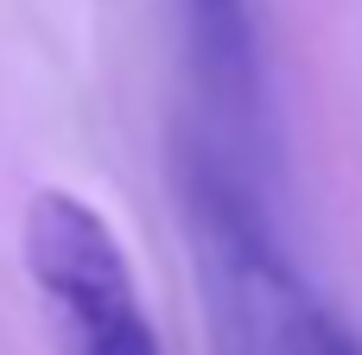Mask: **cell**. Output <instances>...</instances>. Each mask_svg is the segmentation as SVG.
I'll return each mask as SVG.
<instances>
[{
  "label": "cell",
  "mask_w": 362,
  "mask_h": 355,
  "mask_svg": "<svg viewBox=\"0 0 362 355\" xmlns=\"http://www.w3.org/2000/svg\"><path fill=\"white\" fill-rule=\"evenodd\" d=\"M172 184L210 355H362L356 330L293 267L267 191L248 172H235L210 140L178 133Z\"/></svg>",
  "instance_id": "cell-1"
},
{
  "label": "cell",
  "mask_w": 362,
  "mask_h": 355,
  "mask_svg": "<svg viewBox=\"0 0 362 355\" xmlns=\"http://www.w3.org/2000/svg\"><path fill=\"white\" fill-rule=\"evenodd\" d=\"M19 248L57 355H165L140 305L127 248L95 203L57 184L32 191Z\"/></svg>",
  "instance_id": "cell-2"
},
{
  "label": "cell",
  "mask_w": 362,
  "mask_h": 355,
  "mask_svg": "<svg viewBox=\"0 0 362 355\" xmlns=\"http://www.w3.org/2000/svg\"><path fill=\"white\" fill-rule=\"evenodd\" d=\"M178 64L191 89V127L210 140L235 172H248L267 191L274 165V108H267V70H261V32L248 0H172Z\"/></svg>",
  "instance_id": "cell-3"
}]
</instances>
